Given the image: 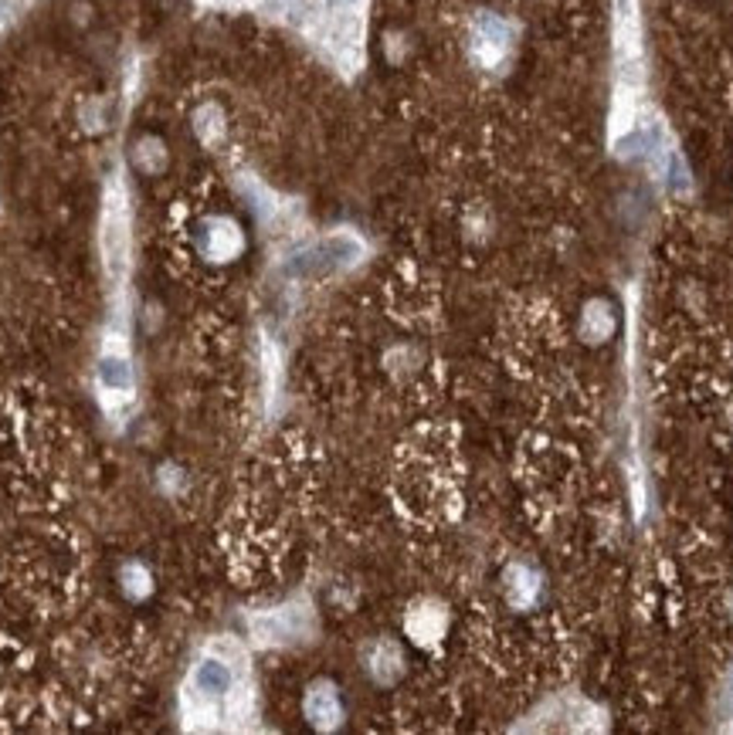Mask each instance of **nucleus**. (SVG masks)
I'll return each mask as SVG.
<instances>
[{
	"mask_svg": "<svg viewBox=\"0 0 733 735\" xmlns=\"http://www.w3.org/2000/svg\"><path fill=\"white\" fill-rule=\"evenodd\" d=\"M360 254H364V244L353 234H329L310 244L306 251H299L296 258L285 264V271L296 278H320L339 271V268H350Z\"/></svg>",
	"mask_w": 733,
	"mask_h": 735,
	"instance_id": "obj_1",
	"label": "nucleus"
},
{
	"mask_svg": "<svg viewBox=\"0 0 733 735\" xmlns=\"http://www.w3.org/2000/svg\"><path fill=\"white\" fill-rule=\"evenodd\" d=\"M102 262L106 271L119 281L129 268V204L119 187H109L102 207Z\"/></svg>",
	"mask_w": 733,
	"mask_h": 735,
	"instance_id": "obj_2",
	"label": "nucleus"
},
{
	"mask_svg": "<svg viewBox=\"0 0 733 735\" xmlns=\"http://www.w3.org/2000/svg\"><path fill=\"white\" fill-rule=\"evenodd\" d=\"M235 688V671L221 657H200L194 675H190V692H187V715H214V705L227 698Z\"/></svg>",
	"mask_w": 733,
	"mask_h": 735,
	"instance_id": "obj_3",
	"label": "nucleus"
},
{
	"mask_svg": "<svg viewBox=\"0 0 733 735\" xmlns=\"http://www.w3.org/2000/svg\"><path fill=\"white\" fill-rule=\"evenodd\" d=\"M306 715H310L316 725H323V729L337 725V719H339L337 692H333L329 684H312L310 698H306Z\"/></svg>",
	"mask_w": 733,
	"mask_h": 735,
	"instance_id": "obj_4",
	"label": "nucleus"
},
{
	"mask_svg": "<svg viewBox=\"0 0 733 735\" xmlns=\"http://www.w3.org/2000/svg\"><path fill=\"white\" fill-rule=\"evenodd\" d=\"M99 387L109 390V393H129L133 390V370H129L126 356H102L99 363Z\"/></svg>",
	"mask_w": 733,
	"mask_h": 735,
	"instance_id": "obj_5",
	"label": "nucleus"
},
{
	"mask_svg": "<svg viewBox=\"0 0 733 735\" xmlns=\"http://www.w3.org/2000/svg\"><path fill=\"white\" fill-rule=\"evenodd\" d=\"M208 251L218 262H227L235 251H241V234L231 221H211L208 227Z\"/></svg>",
	"mask_w": 733,
	"mask_h": 735,
	"instance_id": "obj_6",
	"label": "nucleus"
},
{
	"mask_svg": "<svg viewBox=\"0 0 733 735\" xmlns=\"http://www.w3.org/2000/svg\"><path fill=\"white\" fill-rule=\"evenodd\" d=\"M476 48L482 51V61H499L506 48V28L493 17H482L479 31H476Z\"/></svg>",
	"mask_w": 733,
	"mask_h": 735,
	"instance_id": "obj_7",
	"label": "nucleus"
},
{
	"mask_svg": "<svg viewBox=\"0 0 733 735\" xmlns=\"http://www.w3.org/2000/svg\"><path fill=\"white\" fill-rule=\"evenodd\" d=\"M198 133L208 142H214V139H221V133H225V123H221V112L218 109H200L198 112Z\"/></svg>",
	"mask_w": 733,
	"mask_h": 735,
	"instance_id": "obj_8",
	"label": "nucleus"
},
{
	"mask_svg": "<svg viewBox=\"0 0 733 735\" xmlns=\"http://www.w3.org/2000/svg\"><path fill=\"white\" fill-rule=\"evenodd\" d=\"M333 4H339V7H350V4H357V0H333Z\"/></svg>",
	"mask_w": 733,
	"mask_h": 735,
	"instance_id": "obj_9",
	"label": "nucleus"
}]
</instances>
